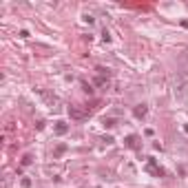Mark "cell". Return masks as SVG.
I'll use <instances>...</instances> for the list:
<instances>
[{
    "label": "cell",
    "mask_w": 188,
    "mask_h": 188,
    "mask_svg": "<svg viewBox=\"0 0 188 188\" xmlns=\"http://www.w3.org/2000/svg\"><path fill=\"white\" fill-rule=\"evenodd\" d=\"M146 170H148L151 175H155V177H162V175H164V170L155 164V159H148V162H146Z\"/></svg>",
    "instance_id": "cell-2"
},
{
    "label": "cell",
    "mask_w": 188,
    "mask_h": 188,
    "mask_svg": "<svg viewBox=\"0 0 188 188\" xmlns=\"http://www.w3.org/2000/svg\"><path fill=\"white\" fill-rule=\"evenodd\" d=\"M31 164V155H25V157H22V166H29Z\"/></svg>",
    "instance_id": "cell-9"
},
{
    "label": "cell",
    "mask_w": 188,
    "mask_h": 188,
    "mask_svg": "<svg viewBox=\"0 0 188 188\" xmlns=\"http://www.w3.org/2000/svg\"><path fill=\"white\" fill-rule=\"evenodd\" d=\"M102 124L106 126V129H111V126H115V119H113V117H104V122H102Z\"/></svg>",
    "instance_id": "cell-8"
},
{
    "label": "cell",
    "mask_w": 188,
    "mask_h": 188,
    "mask_svg": "<svg viewBox=\"0 0 188 188\" xmlns=\"http://www.w3.org/2000/svg\"><path fill=\"white\" fill-rule=\"evenodd\" d=\"M184 131H186V133H188V124H186V126H184Z\"/></svg>",
    "instance_id": "cell-13"
},
{
    "label": "cell",
    "mask_w": 188,
    "mask_h": 188,
    "mask_svg": "<svg viewBox=\"0 0 188 188\" xmlns=\"http://www.w3.org/2000/svg\"><path fill=\"white\" fill-rule=\"evenodd\" d=\"M124 144H126V146H129V148L137 151V148H139V137H137V135H129V137L124 139Z\"/></svg>",
    "instance_id": "cell-3"
},
{
    "label": "cell",
    "mask_w": 188,
    "mask_h": 188,
    "mask_svg": "<svg viewBox=\"0 0 188 188\" xmlns=\"http://www.w3.org/2000/svg\"><path fill=\"white\" fill-rule=\"evenodd\" d=\"M22 186L29 188V186H31V179H27V177H25V179H22Z\"/></svg>",
    "instance_id": "cell-12"
},
{
    "label": "cell",
    "mask_w": 188,
    "mask_h": 188,
    "mask_svg": "<svg viewBox=\"0 0 188 188\" xmlns=\"http://www.w3.org/2000/svg\"><path fill=\"white\" fill-rule=\"evenodd\" d=\"M186 93H188V73L177 71V73H175V95H177V98H184Z\"/></svg>",
    "instance_id": "cell-1"
},
{
    "label": "cell",
    "mask_w": 188,
    "mask_h": 188,
    "mask_svg": "<svg viewBox=\"0 0 188 188\" xmlns=\"http://www.w3.org/2000/svg\"><path fill=\"white\" fill-rule=\"evenodd\" d=\"M82 89H84V91H86V93H91V91H93V89H91V86H89V84H86V82H82Z\"/></svg>",
    "instance_id": "cell-11"
},
{
    "label": "cell",
    "mask_w": 188,
    "mask_h": 188,
    "mask_svg": "<svg viewBox=\"0 0 188 188\" xmlns=\"http://www.w3.org/2000/svg\"><path fill=\"white\" fill-rule=\"evenodd\" d=\"M66 131H69V126L64 122H55V135H64Z\"/></svg>",
    "instance_id": "cell-5"
},
{
    "label": "cell",
    "mask_w": 188,
    "mask_h": 188,
    "mask_svg": "<svg viewBox=\"0 0 188 188\" xmlns=\"http://www.w3.org/2000/svg\"><path fill=\"white\" fill-rule=\"evenodd\" d=\"M102 38H104V42H111V35H109V31H104V33H102Z\"/></svg>",
    "instance_id": "cell-10"
},
{
    "label": "cell",
    "mask_w": 188,
    "mask_h": 188,
    "mask_svg": "<svg viewBox=\"0 0 188 188\" xmlns=\"http://www.w3.org/2000/svg\"><path fill=\"white\" fill-rule=\"evenodd\" d=\"M69 115H71L73 119H82V117H84V113H82V111H78L75 106H69Z\"/></svg>",
    "instance_id": "cell-6"
},
{
    "label": "cell",
    "mask_w": 188,
    "mask_h": 188,
    "mask_svg": "<svg viewBox=\"0 0 188 188\" xmlns=\"http://www.w3.org/2000/svg\"><path fill=\"white\" fill-rule=\"evenodd\" d=\"M146 111H148V109H146V104H137V106L133 109V115H135L137 119H142L144 115H146Z\"/></svg>",
    "instance_id": "cell-4"
},
{
    "label": "cell",
    "mask_w": 188,
    "mask_h": 188,
    "mask_svg": "<svg viewBox=\"0 0 188 188\" xmlns=\"http://www.w3.org/2000/svg\"><path fill=\"white\" fill-rule=\"evenodd\" d=\"M64 151H66V144H60L58 148H55V151H53V157H60V155L64 153Z\"/></svg>",
    "instance_id": "cell-7"
}]
</instances>
